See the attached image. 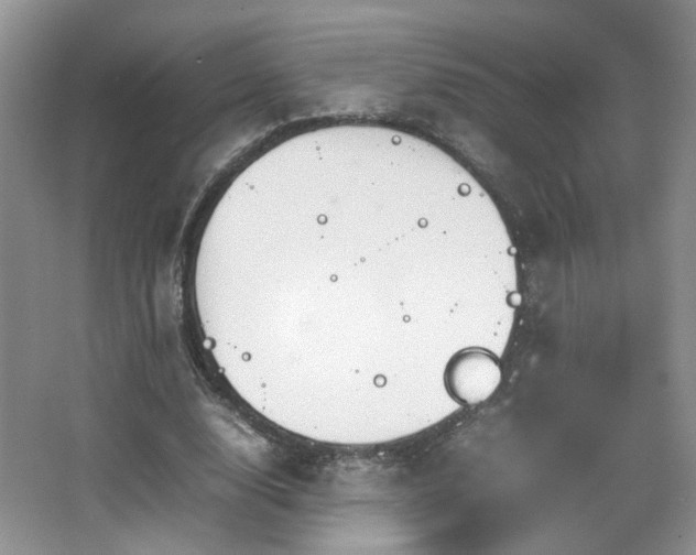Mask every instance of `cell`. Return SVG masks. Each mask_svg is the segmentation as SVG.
<instances>
[{"label": "cell", "mask_w": 696, "mask_h": 555, "mask_svg": "<svg viewBox=\"0 0 696 555\" xmlns=\"http://www.w3.org/2000/svg\"><path fill=\"white\" fill-rule=\"evenodd\" d=\"M499 360L491 352L469 348L455 353L444 370L448 394L461 404L487 401L501 382Z\"/></svg>", "instance_id": "obj_1"}]
</instances>
